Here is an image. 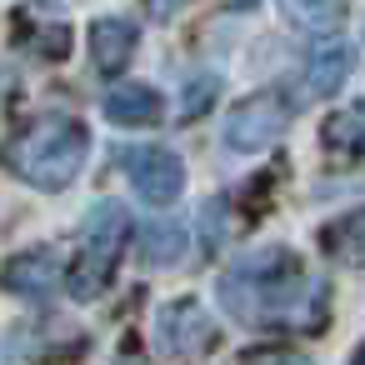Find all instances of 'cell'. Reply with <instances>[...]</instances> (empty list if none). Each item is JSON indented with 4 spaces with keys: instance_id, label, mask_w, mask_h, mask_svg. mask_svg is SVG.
Instances as JSON below:
<instances>
[{
    "instance_id": "1",
    "label": "cell",
    "mask_w": 365,
    "mask_h": 365,
    "mask_svg": "<svg viewBox=\"0 0 365 365\" xmlns=\"http://www.w3.org/2000/svg\"><path fill=\"white\" fill-rule=\"evenodd\" d=\"M220 305L240 325L265 330H325L330 320V285L310 275V265L285 250H250L220 275Z\"/></svg>"
},
{
    "instance_id": "2",
    "label": "cell",
    "mask_w": 365,
    "mask_h": 365,
    "mask_svg": "<svg viewBox=\"0 0 365 365\" xmlns=\"http://www.w3.org/2000/svg\"><path fill=\"white\" fill-rule=\"evenodd\" d=\"M91 130L76 115H41L0 145V165L36 190H66L86 170Z\"/></svg>"
},
{
    "instance_id": "3",
    "label": "cell",
    "mask_w": 365,
    "mask_h": 365,
    "mask_svg": "<svg viewBox=\"0 0 365 365\" xmlns=\"http://www.w3.org/2000/svg\"><path fill=\"white\" fill-rule=\"evenodd\" d=\"M125 240H130V215L125 205L115 200H101L91 215H86V230H81V250L66 270V285L76 300H96L106 295V285L115 280V265L125 255Z\"/></svg>"
},
{
    "instance_id": "4",
    "label": "cell",
    "mask_w": 365,
    "mask_h": 365,
    "mask_svg": "<svg viewBox=\"0 0 365 365\" xmlns=\"http://www.w3.org/2000/svg\"><path fill=\"white\" fill-rule=\"evenodd\" d=\"M290 115H295V106H290L285 91H255V96L235 101V110L225 115V145L235 155L265 150L290 130Z\"/></svg>"
},
{
    "instance_id": "5",
    "label": "cell",
    "mask_w": 365,
    "mask_h": 365,
    "mask_svg": "<svg viewBox=\"0 0 365 365\" xmlns=\"http://www.w3.org/2000/svg\"><path fill=\"white\" fill-rule=\"evenodd\" d=\"M115 155H120V170H125V180L135 185L140 200L170 205L185 190V165H180L175 150H165V145H125Z\"/></svg>"
},
{
    "instance_id": "6",
    "label": "cell",
    "mask_w": 365,
    "mask_h": 365,
    "mask_svg": "<svg viewBox=\"0 0 365 365\" xmlns=\"http://www.w3.org/2000/svg\"><path fill=\"white\" fill-rule=\"evenodd\" d=\"M160 345L180 360H200L215 345V320L205 315V305L195 295H180L160 310Z\"/></svg>"
},
{
    "instance_id": "7",
    "label": "cell",
    "mask_w": 365,
    "mask_h": 365,
    "mask_svg": "<svg viewBox=\"0 0 365 365\" xmlns=\"http://www.w3.org/2000/svg\"><path fill=\"white\" fill-rule=\"evenodd\" d=\"M66 265H61V250L56 245H41V250H21L6 260V270H0V285H6L11 295H26V300H46L56 285H61Z\"/></svg>"
},
{
    "instance_id": "8",
    "label": "cell",
    "mask_w": 365,
    "mask_h": 365,
    "mask_svg": "<svg viewBox=\"0 0 365 365\" xmlns=\"http://www.w3.org/2000/svg\"><path fill=\"white\" fill-rule=\"evenodd\" d=\"M350 66H355V51H350L340 36H320V41L310 46V56H305V81H310L315 96H335V91L345 86Z\"/></svg>"
},
{
    "instance_id": "9",
    "label": "cell",
    "mask_w": 365,
    "mask_h": 365,
    "mask_svg": "<svg viewBox=\"0 0 365 365\" xmlns=\"http://www.w3.org/2000/svg\"><path fill=\"white\" fill-rule=\"evenodd\" d=\"M130 56H135V26L130 21H115V16H101L91 26V61H96V71L120 76L130 66Z\"/></svg>"
},
{
    "instance_id": "10",
    "label": "cell",
    "mask_w": 365,
    "mask_h": 365,
    "mask_svg": "<svg viewBox=\"0 0 365 365\" xmlns=\"http://www.w3.org/2000/svg\"><path fill=\"white\" fill-rule=\"evenodd\" d=\"M106 120L110 125H155L160 120V96L140 81H120L106 96Z\"/></svg>"
},
{
    "instance_id": "11",
    "label": "cell",
    "mask_w": 365,
    "mask_h": 365,
    "mask_svg": "<svg viewBox=\"0 0 365 365\" xmlns=\"http://www.w3.org/2000/svg\"><path fill=\"white\" fill-rule=\"evenodd\" d=\"M320 245H325V250H330L340 265L365 270V205H355L350 215L330 220V225L320 230Z\"/></svg>"
},
{
    "instance_id": "12",
    "label": "cell",
    "mask_w": 365,
    "mask_h": 365,
    "mask_svg": "<svg viewBox=\"0 0 365 365\" xmlns=\"http://www.w3.org/2000/svg\"><path fill=\"white\" fill-rule=\"evenodd\" d=\"M185 245H190V235H185V225L180 220H150L145 230H140V260L155 270V265H175L180 255H185Z\"/></svg>"
},
{
    "instance_id": "13",
    "label": "cell",
    "mask_w": 365,
    "mask_h": 365,
    "mask_svg": "<svg viewBox=\"0 0 365 365\" xmlns=\"http://www.w3.org/2000/svg\"><path fill=\"white\" fill-rule=\"evenodd\" d=\"M320 140H325V150H330V155H340V160L365 155V106L330 115V120H325V130H320Z\"/></svg>"
},
{
    "instance_id": "14",
    "label": "cell",
    "mask_w": 365,
    "mask_h": 365,
    "mask_svg": "<svg viewBox=\"0 0 365 365\" xmlns=\"http://www.w3.org/2000/svg\"><path fill=\"white\" fill-rule=\"evenodd\" d=\"M21 46L36 56V61H61L71 51V31L66 26H51V31H36V36H21Z\"/></svg>"
},
{
    "instance_id": "15",
    "label": "cell",
    "mask_w": 365,
    "mask_h": 365,
    "mask_svg": "<svg viewBox=\"0 0 365 365\" xmlns=\"http://www.w3.org/2000/svg\"><path fill=\"white\" fill-rule=\"evenodd\" d=\"M225 200L215 195V200H205V210H200V250L205 255H215L220 245H225Z\"/></svg>"
},
{
    "instance_id": "16",
    "label": "cell",
    "mask_w": 365,
    "mask_h": 365,
    "mask_svg": "<svg viewBox=\"0 0 365 365\" xmlns=\"http://www.w3.org/2000/svg\"><path fill=\"white\" fill-rule=\"evenodd\" d=\"M215 91H220V81H215V76H195V81H185V91H180V115H185V120H195L200 110H210Z\"/></svg>"
},
{
    "instance_id": "17",
    "label": "cell",
    "mask_w": 365,
    "mask_h": 365,
    "mask_svg": "<svg viewBox=\"0 0 365 365\" xmlns=\"http://www.w3.org/2000/svg\"><path fill=\"white\" fill-rule=\"evenodd\" d=\"M285 16L300 21V26H310V31H320V26H340L345 6H285Z\"/></svg>"
},
{
    "instance_id": "18",
    "label": "cell",
    "mask_w": 365,
    "mask_h": 365,
    "mask_svg": "<svg viewBox=\"0 0 365 365\" xmlns=\"http://www.w3.org/2000/svg\"><path fill=\"white\" fill-rule=\"evenodd\" d=\"M235 365H310V355H300V350H280V345H260V350H245Z\"/></svg>"
},
{
    "instance_id": "19",
    "label": "cell",
    "mask_w": 365,
    "mask_h": 365,
    "mask_svg": "<svg viewBox=\"0 0 365 365\" xmlns=\"http://www.w3.org/2000/svg\"><path fill=\"white\" fill-rule=\"evenodd\" d=\"M11 86H16V76H11L6 66H0V106H6V96H11Z\"/></svg>"
},
{
    "instance_id": "20",
    "label": "cell",
    "mask_w": 365,
    "mask_h": 365,
    "mask_svg": "<svg viewBox=\"0 0 365 365\" xmlns=\"http://www.w3.org/2000/svg\"><path fill=\"white\" fill-rule=\"evenodd\" d=\"M115 365H150V360H145V355H140V350H125V355H120V360H115Z\"/></svg>"
},
{
    "instance_id": "21",
    "label": "cell",
    "mask_w": 365,
    "mask_h": 365,
    "mask_svg": "<svg viewBox=\"0 0 365 365\" xmlns=\"http://www.w3.org/2000/svg\"><path fill=\"white\" fill-rule=\"evenodd\" d=\"M350 365H365V345H360V350H355V360H350Z\"/></svg>"
}]
</instances>
